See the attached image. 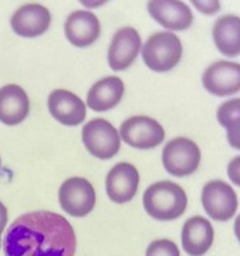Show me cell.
I'll use <instances>...</instances> for the list:
<instances>
[{
	"label": "cell",
	"mask_w": 240,
	"mask_h": 256,
	"mask_svg": "<svg viewBox=\"0 0 240 256\" xmlns=\"http://www.w3.org/2000/svg\"><path fill=\"white\" fill-rule=\"evenodd\" d=\"M193 4H195V7L199 8L202 13L209 14V16L215 14L217 12H220V8H221L220 2H197V0H195Z\"/></svg>",
	"instance_id": "7402d4cb"
},
{
	"label": "cell",
	"mask_w": 240,
	"mask_h": 256,
	"mask_svg": "<svg viewBox=\"0 0 240 256\" xmlns=\"http://www.w3.org/2000/svg\"><path fill=\"white\" fill-rule=\"evenodd\" d=\"M120 136L136 149H152L164 141L165 131L152 117L135 116L121 124Z\"/></svg>",
	"instance_id": "ba28073f"
},
{
	"label": "cell",
	"mask_w": 240,
	"mask_h": 256,
	"mask_svg": "<svg viewBox=\"0 0 240 256\" xmlns=\"http://www.w3.org/2000/svg\"><path fill=\"white\" fill-rule=\"evenodd\" d=\"M58 200L64 212L74 218H83L93 210L96 204V192L88 180L72 177L64 181L60 191Z\"/></svg>",
	"instance_id": "8992f818"
},
{
	"label": "cell",
	"mask_w": 240,
	"mask_h": 256,
	"mask_svg": "<svg viewBox=\"0 0 240 256\" xmlns=\"http://www.w3.org/2000/svg\"><path fill=\"white\" fill-rule=\"evenodd\" d=\"M145 64L153 71L172 70L182 58V44L171 32H156L146 40L142 49Z\"/></svg>",
	"instance_id": "3957f363"
},
{
	"label": "cell",
	"mask_w": 240,
	"mask_h": 256,
	"mask_svg": "<svg viewBox=\"0 0 240 256\" xmlns=\"http://www.w3.org/2000/svg\"><path fill=\"white\" fill-rule=\"evenodd\" d=\"M202 204L206 213L217 222L234 218L239 206L234 188L222 180H213L204 186Z\"/></svg>",
	"instance_id": "52a82bcc"
},
{
	"label": "cell",
	"mask_w": 240,
	"mask_h": 256,
	"mask_svg": "<svg viewBox=\"0 0 240 256\" xmlns=\"http://www.w3.org/2000/svg\"><path fill=\"white\" fill-rule=\"evenodd\" d=\"M29 113V99L18 85L8 84L0 90V122L6 126H17Z\"/></svg>",
	"instance_id": "e0dca14e"
},
{
	"label": "cell",
	"mask_w": 240,
	"mask_h": 256,
	"mask_svg": "<svg viewBox=\"0 0 240 256\" xmlns=\"http://www.w3.org/2000/svg\"><path fill=\"white\" fill-rule=\"evenodd\" d=\"M49 112L64 126H78L86 117L85 103L70 90H56L49 95Z\"/></svg>",
	"instance_id": "5bb4252c"
},
{
	"label": "cell",
	"mask_w": 240,
	"mask_h": 256,
	"mask_svg": "<svg viewBox=\"0 0 240 256\" xmlns=\"http://www.w3.org/2000/svg\"><path fill=\"white\" fill-rule=\"evenodd\" d=\"M7 218H8V214H7L6 206L0 202V236H1V232H3L4 227H6Z\"/></svg>",
	"instance_id": "603a6c76"
},
{
	"label": "cell",
	"mask_w": 240,
	"mask_h": 256,
	"mask_svg": "<svg viewBox=\"0 0 240 256\" xmlns=\"http://www.w3.org/2000/svg\"><path fill=\"white\" fill-rule=\"evenodd\" d=\"M76 236L61 214L39 210L15 218L3 240L4 256H74Z\"/></svg>",
	"instance_id": "6da1fadb"
},
{
	"label": "cell",
	"mask_w": 240,
	"mask_h": 256,
	"mask_svg": "<svg viewBox=\"0 0 240 256\" xmlns=\"http://www.w3.org/2000/svg\"><path fill=\"white\" fill-rule=\"evenodd\" d=\"M240 99H231L228 102L222 103L220 109L217 112V118L222 127L227 128L228 141L235 148L239 149V124H240Z\"/></svg>",
	"instance_id": "ffe728a7"
},
{
	"label": "cell",
	"mask_w": 240,
	"mask_h": 256,
	"mask_svg": "<svg viewBox=\"0 0 240 256\" xmlns=\"http://www.w3.org/2000/svg\"><path fill=\"white\" fill-rule=\"evenodd\" d=\"M82 141L88 152L97 159L107 160L118 154L121 138L113 124L103 118H95L85 124Z\"/></svg>",
	"instance_id": "277c9868"
},
{
	"label": "cell",
	"mask_w": 240,
	"mask_h": 256,
	"mask_svg": "<svg viewBox=\"0 0 240 256\" xmlns=\"http://www.w3.org/2000/svg\"><path fill=\"white\" fill-rule=\"evenodd\" d=\"M142 46L139 32L132 26H124L115 32L108 49V64L114 71L127 70L138 58Z\"/></svg>",
	"instance_id": "30bf717a"
},
{
	"label": "cell",
	"mask_w": 240,
	"mask_h": 256,
	"mask_svg": "<svg viewBox=\"0 0 240 256\" xmlns=\"http://www.w3.org/2000/svg\"><path fill=\"white\" fill-rule=\"evenodd\" d=\"M139 186V173L131 163H118L108 172L106 191L115 204H127L136 195Z\"/></svg>",
	"instance_id": "8fae6325"
},
{
	"label": "cell",
	"mask_w": 240,
	"mask_h": 256,
	"mask_svg": "<svg viewBox=\"0 0 240 256\" xmlns=\"http://www.w3.org/2000/svg\"><path fill=\"white\" fill-rule=\"evenodd\" d=\"M214 230L207 218L195 216L186 220L182 228V246L190 256H203L211 248Z\"/></svg>",
	"instance_id": "2e32d148"
},
{
	"label": "cell",
	"mask_w": 240,
	"mask_h": 256,
	"mask_svg": "<svg viewBox=\"0 0 240 256\" xmlns=\"http://www.w3.org/2000/svg\"><path fill=\"white\" fill-rule=\"evenodd\" d=\"M202 160L200 149L189 138L179 136L170 141L163 150L165 170L172 176L185 177L195 173Z\"/></svg>",
	"instance_id": "5b68a950"
},
{
	"label": "cell",
	"mask_w": 240,
	"mask_h": 256,
	"mask_svg": "<svg viewBox=\"0 0 240 256\" xmlns=\"http://www.w3.org/2000/svg\"><path fill=\"white\" fill-rule=\"evenodd\" d=\"M0 245H1V244H0Z\"/></svg>",
	"instance_id": "cb8c5ba5"
},
{
	"label": "cell",
	"mask_w": 240,
	"mask_h": 256,
	"mask_svg": "<svg viewBox=\"0 0 240 256\" xmlns=\"http://www.w3.org/2000/svg\"><path fill=\"white\" fill-rule=\"evenodd\" d=\"M49 10L38 3H28L21 6L11 17L13 31L24 38H36L43 35L50 26Z\"/></svg>",
	"instance_id": "7c38bea8"
},
{
	"label": "cell",
	"mask_w": 240,
	"mask_h": 256,
	"mask_svg": "<svg viewBox=\"0 0 240 256\" xmlns=\"http://www.w3.org/2000/svg\"><path fill=\"white\" fill-rule=\"evenodd\" d=\"M146 256H181V254L179 248L170 240H157L149 245Z\"/></svg>",
	"instance_id": "44dd1931"
},
{
	"label": "cell",
	"mask_w": 240,
	"mask_h": 256,
	"mask_svg": "<svg viewBox=\"0 0 240 256\" xmlns=\"http://www.w3.org/2000/svg\"><path fill=\"white\" fill-rule=\"evenodd\" d=\"M65 36L76 48H86L97 40L100 35V22L95 14L78 10L68 16L64 26Z\"/></svg>",
	"instance_id": "9a60e30c"
},
{
	"label": "cell",
	"mask_w": 240,
	"mask_h": 256,
	"mask_svg": "<svg viewBox=\"0 0 240 256\" xmlns=\"http://www.w3.org/2000/svg\"><path fill=\"white\" fill-rule=\"evenodd\" d=\"M143 206L150 218L170 222L181 218L188 206V196L182 186L172 181H158L143 194Z\"/></svg>",
	"instance_id": "7a4b0ae2"
},
{
	"label": "cell",
	"mask_w": 240,
	"mask_h": 256,
	"mask_svg": "<svg viewBox=\"0 0 240 256\" xmlns=\"http://www.w3.org/2000/svg\"><path fill=\"white\" fill-rule=\"evenodd\" d=\"M203 86L215 96H228L239 92V63L221 60L211 64L203 74Z\"/></svg>",
	"instance_id": "9c48e42d"
},
{
	"label": "cell",
	"mask_w": 240,
	"mask_h": 256,
	"mask_svg": "<svg viewBox=\"0 0 240 256\" xmlns=\"http://www.w3.org/2000/svg\"><path fill=\"white\" fill-rule=\"evenodd\" d=\"M215 46L227 58H236L240 53V20L228 14L215 21L213 28Z\"/></svg>",
	"instance_id": "d6986e66"
},
{
	"label": "cell",
	"mask_w": 240,
	"mask_h": 256,
	"mask_svg": "<svg viewBox=\"0 0 240 256\" xmlns=\"http://www.w3.org/2000/svg\"><path fill=\"white\" fill-rule=\"evenodd\" d=\"M147 10L160 26L172 31H185L193 22V14L188 4L175 0L149 2Z\"/></svg>",
	"instance_id": "4fadbf2b"
},
{
	"label": "cell",
	"mask_w": 240,
	"mask_h": 256,
	"mask_svg": "<svg viewBox=\"0 0 240 256\" xmlns=\"http://www.w3.org/2000/svg\"><path fill=\"white\" fill-rule=\"evenodd\" d=\"M124 82L118 77H106L97 81L88 92V106L95 112H107L115 108L124 96Z\"/></svg>",
	"instance_id": "ac0fdd59"
}]
</instances>
